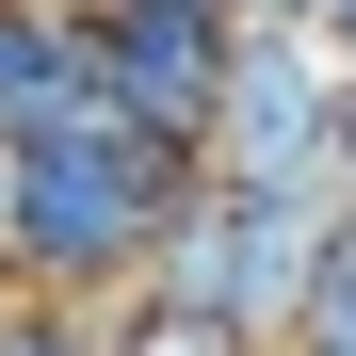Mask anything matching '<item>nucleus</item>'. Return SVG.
<instances>
[{"instance_id":"7ed1b4c3","label":"nucleus","mask_w":356,"mask_h":356,"mask_svg":"<svg viewBox=\"0 0 356 356\" xmlns=\"http://www.w3.org/2000/svg\"><path fill=\"white\" fill-rule=\"evenodd\" d=\"M340 113H356V81L324 33H243V81L211 113V178L275 195V211H340Z\"/></svg>"},{"instance_id":"1a4fd4ad","label":"nucleus","mask_w":356,"mask_h":356,"mask_svg":"<svg viewBox=\"0 0 356 356\" xmlns=\"http://www.w3.org/2000/svg\"><path fill=\"white\" fill-rule=\"evenodd\" d=\"M340 81H356V65H340ZM340 211H356V113H340Z\"/></svg>"},{"instance_id":"9b49d317","label":"nucleus","mask_w":356,"mask_h":356,"mask_svg":"<svg viewBox=\"0 0 356 356\" xmlns=\"http://www.w3.org/2000/svg\"><path fill=\"white\" fill-rule=\"evenodd\" d=\"M0 308H17V259H0Z\"/></svg>"},{"instance_id":"f03ea898","label":"nucleus","mask_w":356,"mask_h":356,"mask_svg":"<svg viewBox=\"0 0 356 356\" xmlns=\"http://www.w3.org/2000/svg\"><path fill=\"white\" fill-rule=\"evenodd\" d=\"M324 227H340V211H275V195L195 178V211H178V243L146 259L130 324H162L178 356H291L308 275H324Z\"/></svg>"},{"instance_id":"20e7f679","label":"nucleus","mask_w":356,"mask_h":356,"mask_svg":"<svg viewBox=\"0 0 356 356\" xmlns=\"http://www.w3.org/2000/svg\"><path fill=\"white\" fill-rule=\"evenodd\" d=\"M81 33H97V97L211 178V113H227V81H243V33L259 17L243 0H81Z\"/></svg>"},{"instance_id":"6e6552de","label":"nucleus","mask_w":356,"mask_h":356,"mask_svg":"<svg viewBox=\"0 0 356 356\" xmlns=\"http://www.w3.org/2000/svg\"><path fill=\"white\" fill-rule=\"evenodd\" d=\"M113 356H178V340H162V324H130V308H113Z\"/></svg>"},{"instance_id":"0eeeda50","label":"nucleus","mask_w":356,"mask_h":356,"mask_svg":"<svg viewBox=\"0 0 356 356\" xmlns=\"http://www.w3.org/2000/svg\"><path fill=\"white\" fill-rule=\"evenodd\" d=\"M243 17H259V33H324L340 0H243Z\"/></svg>"},{"instance_id":"423d86ee","label":"nucleus","mask_w":356,"mask_h":356,"mask_svg":"<svg viewBox=\"0 0 356 356\" xmlns=\"http://www.w3.org/2000/svg\"><path fill=\"white\" fill-rule=\"evenodd\" d=\"M0 356H113V308H49V291H17V308H0Z\"/></svg>"},{"instance_id":"9d476101","label":"nucleus","mask_w":356,"mask_h":356,"mask_svg":"<svg viewBox=\"0 0 356 356\" xmlns=\"http://www.w3.org/2000/svg\"><path fill=\"white\" fill-rule=\"evenodd\" d=\"M324 49H340V65H356V0H340V17H324Z\"/></svg>"},{"instance_id":"39448f33","label":"nucleus","mask_w":356,"mask_h":356,"mask_svg":"<svg viewBox=\"0 0 356 356\" xmlns=\"http://www.w3.org/2000/svg\"><path fill=\"white\" fill-rule=\"evenodd\" d=\"M291 356H356V211L324 227V275H308V324H291Z\"/></svg>"},{"instance_id":"f257e3e1","label":"nucleus","mask_w":356,"mask_h":356,"mask_svg":"<svg viewBox=\"0 0 356 356\" xmlns=\"http://www.w3.org/2000/svg\"><path fill=\"white\" fill-rule=\"evenodd\" d=\"M178 211H195V162L146 146L113 97H81V113H49V130L0 146V259L49 308H130L146 259L178 243Z\"/></svg>"}]
</instances>
